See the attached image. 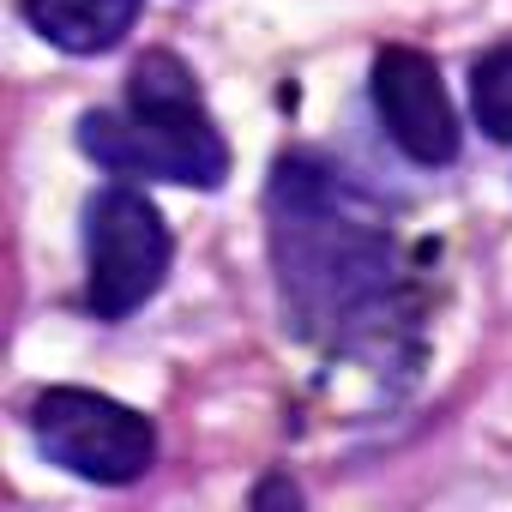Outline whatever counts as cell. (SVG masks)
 <instances>
[{
  "label": "cell",
  "mask_w": 512,
  "mask_h": 512,
  "mask_svg": "<svg viewBox=\"0 0 512 512\" xmlns=\"http://www.w3.org/2000/svg\"><path fill=\"white\" fill-rule=\"evenodd\" d=\"M374 115L386 127V139L422 163V169H446L458 157V115H452V97L440 85V67L410 49V43H392L374 55Z\"/></svg>",
  "instance_id": "5b68a950"
},
{
  "label": "cell",
  "mask_w": 512,
  "mask_h": 512,
  "mask_svg": "<svg viewBox=\"0 0 512 512\" xmlns=\"http://www.w3.org/2000/svg\"><path fill=\"white\" fill-rule=\"evenodd\" d=\"M470 109H476V127L488 139L512 145V43L488 49L470 67Z\"/></svg>",
  "instance_id": "52a82bcc"
},
{
  "label": "cell",
  "mask_w": 512,
  "mask_h": 512,
  "mask_svg": "<svg viewBox=\"0 0 512 512\" xmlns=\"http://www.w3.org/2000/svg\"><path fill=\"white\" fill-rule=\"evenodd\" d=\"M169 260H175L169 223L139 187L115 181L85 199V302L97 320L139 314L163 290Z\"/></svg>",
  "instance_id": "3957f363"
},
{
  "label": "cell",
  "mask_w": 512,
  "mask_h": 512,
  "mask_svg": "<svg viewBox=\"0 0 512 512\" xmlns=\"http://www.w3.org/2000/svg\"><path fill=\"white\" fill-rule=\"evenodd\" d=\"M266 241L296 338L368 368H416L422 296L380 193L314 151H290L266 181Z\"/></svg>",
  "instance_id": "6da1fadb"
},
{
  "label": "cell",
  "mask_w": 512,
  "mask_h": 512,
  "mask_svg": "<svg viewBox=\"0 0 512 512\" xmlns=\"http://www.w3.org/2000/svg\"><path fill=\"white\" fill-rule=\"evenodd\" d=\"M25 25L67 55H109L145 13V0H19Z\"/></svg>",
  "instance_id": "8992f818"
},
{
  "label": "cell",
  "mask_w": 512,
  "mask_h": 512,
  "mask_svg": "<svg viewBox=\"0 0 512 512\" xmlns=\"http://www.w3.org/2000/svg\"><path fill=\"white\" fill-rule=\"evenodd\" d=\"M79 151L109 175L175 181V187H223L229 175V145L217 133V115L205 109V91L193 85L175 49H145L133 61L121 109L79 115Z\"/></svg>",
  "instance_id": "7a4b0ae2"
},
{
  "label": "cell",
  "mask_w": 512,
  "mask_h": 512,
  "mask_svg": "<svg viewBox=\"0 0 512 512\" xmlns=\"http://www.w3.org/2000/svg\"><path fill=\"white\" fill-rule=\"evenodd\" d=\"M302 506V488L296 482H284V476H272V482H260V488H253V506Z\"/></svg>",
  "instance_id": "ba28073f"
},
{
  "label": "cell",
  "mask_w": 512,
  "mask_h": 512,
  "mask_svg": "<svg viewBox=\"0 0 512 512\" xmlns=\"http://www.w3.org/2000/svg\"><path fill=\"white\" fill-rule=\"evenodd\" d=\"M31 434L49 464L67 476L127 488L157 464V428L121 398H103L91 386H49L31 404Z\"/></svg>",
  "instance_id": "277c9868"
}]
</instances>
